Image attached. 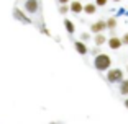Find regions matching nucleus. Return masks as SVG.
Returning <instances> with one entry per match:
<instances>
[{
	"mask_svg": "<svg viewBox=\"0 0 128 124\" xmlns=\"http://www.w3.org/2000/svg\"><path fill=\"white\" fill-rule=\"evenodd\" d=\"M64 26H66V31H68L69 34H74V31H76V25L71 21V20H64Z\"/></svg>",
	"mask_w": 128,
	"mask_h": 124,
	"instance_id": "12",
	"label": "nucleus"
},
{
	"mask_svg": "<svg viewBox=\"0 0 128 124\" xmlns=\"http://www.w3.org/2000/svg\"><path fill=\"white\" fill-rule=\"evenodd\" d=\"M94 67H95V70H98V72L108 70V69L112 67V59H110V56L105 54V52H98L94 59Z\"/></svg>",
	"mask_w": 128,
	"mask_h": 124,
	"instance_id": "1",
	"label": "nucleus"
},
{
	"mask_svg": "<svg viewBox=\"0 0 128 124\" xmlns=\"http://www.w3.org/2000/svg\"><path fill=\"white\" fill-rule=\"evenodd\" d=\"M125 108L128 109V98H126V100H125Z\"/></svg>",
	"mask_w": 128,
	"mask_h": 124,
	"instance_id": "19",
	"label": "nucleus"
},
{
	"mask_svg": "<svg viewBox=\"0 0 128 124\" xmlns=\"http://www.w3.org/2000/svg\"><path fill=\"white\" fill-rule=\"evenodd\" d=\"M126 72H128V67H126Z\"/></svg>",
	"mask_w": 128,
	"mask_h": 124,
	"instance_id": "22",
	"label": "nucleus"
},
{
	"mask_svg": "<svg viewBox=\"0 0 128 124\" xmlns=\"http://www.w3.org/2000/svg\"><path fill=\"white\" fill-rule=\"evenodd\" d=\"M74 47L80 56H86V54L89 52V47H87L86 42H82V41H74Z\"/></svg>",
	"mask_w": 128,
	"mask_h": 124,
	"instance_id": "7",
	"label": "nucleus"
},
{
	"mask_svg": "<svg viewBox=\"0 0 128 124\" xmlns=\"http://www.w3.org/2000/svg\"><path fill=\"white\" fill-rule=\"evenodd\" d=\"M59 3H61V5H68L69 0H59Z\"/></svg>",
	"mask_w": 128,
	"mask_h": 124,
	"instance_id": "18",
	"label": "nucleus"
},
{
	"mask_svg": "<svg viewBox=\"0 0 128 124\" xmlns=\"http://www.w3.org/2000/svg\"><path fill=\"white\" fill-rule=\"evenodd\" d=\"M23 8L26 10V13L34 15L40 11V0H25L23 2Z\"/></svg>",
	"mask_w": 128,
	"mask_h": 124,
	"instance_id": "3",
	"label": "nucleus"
},
{
	"mask_svg": "<svg viewBox=\"0 0 128 124\" xmlns=\"http://www.w3.org/2000/svg\"><path fill=\"white\" fill-rule=\"evenodd\" d=\"M105 26H107V30H115V28H117V18H115V16H110L108 20H107L105 21Z\"/></svg>",
	"mask_w": 128,
	"mask_h": 124,
	"instance_id": "11",
	"label": "nucleus"
},
{
	"mask_svg": "<svg viewBox=\"0 0 128 124\" xmlns=\"http://www.w3.org/2000/svg\"><path fill=\"white\" fill-rule=\"evenodd\" d=\"M120 93L128 96V80H125V79L120 82Z\"/></svg>",
	"mask_w": 128,
	"mask_h": 124,
	"instance_id": "13",
	"label": "nucleus"
},
{
	"mask_svg": "<svg viewBox=\"0 0 128 124\" xmlns=\"http://www.w3.org/2000/svg\"><path fill=\"white\" fill-rule=\"evenodd\" d=\"M112 2H122V0H112Z\"/></svg>",
	"mask_w": 128,
	"mask_h": 124,
	"instance_id": "20",
	"label": "nucleus"
},
{
	"mask_svg": "<svg viewBox=\"0 0 128 124\" xmlns=\"http://www.w3.org/2000/svg\"><path fill=\"white\" fill-rule=\"evenodd\" d=\"M94 42H95V46H102V44H105V42H107L105 34H104V33H98V34H95Z\"/></svg>",
	"mask_w": 128,
	"mask_h": 124,
	"instance_id": "10",
	"label": "nucleus"
},
{
	"mask_svg": "<svg viewBox=\"0 0 128 124\" xmlns=\"http://www.w3.org/2000/svg\"><path fill=\"white\" fill-rule=\"evenodd\" d=\"M13 16H15V18L18 20V21L25 23V25H30V23H31V18L25 15V13H23V10H20L18 7H16V8H13Z\"/></svg>",
	"mask_w": 128,
	"mask_h": 124,
	"instance_id": "5",
	"label": "nucleus"
},
{
	"mask_svg": "<svg viewBox=\"0 0 128 124\" xmlns=\"http://www.w3.org/2000/svg\"><path fill=\"white\" fill-rule=\"evenodd\" d=\"M89 38H90V34H89V33H86V31H84V33L82 34H80V41H89Z\"/></svg>",
	"mask_w": 128,
	"mask_h": 124,
	"instance_id": "15",
	"label": "nucleus"
},
{
	"mask_svg": "<svg viewBox=\"0 0 128 124\" xmlns=\"http://www.w3.org/2000/svg\"><path fill=\"white\" fill-rule=\"evenodd\" d=\"M125 74L122 69H108L107 70V82L108 83H120L123 80Z\"/></svg>",
	"mask_w": 128,
	"mask_h": 124,
	"instance_id": "2",
	"label": "nucleus"
},
{
	"mask_svg": "<svg viewBox=\"0 0 128 124\" xmlns=\"http://www.w3.org/2000/svg\"><path fill=\"white\" fill-rule=\"evenodd\" d=\"M82 11H84V13H87V15H94L95 11H97V7H95L94 3H86L82 7Z\"/></svg>",
	"mask_w": 128,
	"mask_h": 124,
	"instance_id": "9",
	"label": "nucleus"
},
{
	"mask_svg": "<svg viewBox=\"0 0 128 124\" xmlns=\"http://www.w3.org/2000/svg\"><path fill=\"white\" fill-rule=\"evenodd\" d=\"M107 30V26H105V21L104 20H97V21H94L90 25V31L94 34H98V33H104V31Z\"/></svg>",
	"mask_w": 128,
	"mask_h": 124,
	"instance_id": "4",
	"label": "nucleus"
},
{
	"mask_svg": "<svg viewBox=\"0 0 128 124\" xmlns=\"http://www.w3.org/2000/svg\"><path fill=\"white\" fill-rule=\"evenodd\" d=\"M107 44H108V47L110 49H115V51H117V49H120L122 46V39L120 38H117V36H110L108 39H107Z\"/></svg>",
	"mask_w": 128,
	"mask_h": 124,
	"instance_id": "6",
	"label": "nucleus"
},
{
	"mask_svg": "<svg viewBox=\"0 0 128 124\" xmlns=\"http://www.w3.org/2000/svg\"><path fill=\"white\" fill-rule=\"evenodd\" d=\"M122 44H125V46H128V33H125L123 36H122Z\"/></svg>",
	"mask_w": 128,
	"mask_h": 124,
	"instance_id": "17",
	"label": "nucleus"
},
{
	"mask_svg": "<svg viewBox=\"0 0 128 124\" xmlns=\"http://www.w3.org/2000/svg\"><path fill=\"white\" fill-rule=\"evenodd\" d=\"M68 7H69V10H71L72 13H80V11H82V7H84V5L80 3L79 0H76V2H72V3H69Z\"/></svg>",
	"mask_w": 128,
	"mask_h": 124,
	"instance_id": "8",
	"label": "nucleus"
},
{
	"mask_svg": "<svg viewBox=\"0 0 128 124\" xmlns=\"http://www.w3.org/2000/svg\"><path fill=\"white\" fill-rule=\"evenodd\" d=\"M107 3H108V0H95V2H94L95 7H105Z\"/></svg>",
	"mask_w": 128,
	"mask_h": 124,
	"instance_id": "14",
	"label": "nucleus"
},
{
	"mask_svg": "<svg viewBox=\"0 0 128 124\" xmlns=\"http://www.w3.org/2000/svg\"><path fill=\"white\" fill-rule=\"evenodd\" d=\"M59 11L64 15V13H68V11H69V7H68V5H59Z\"/></svg>",
	"mask_w": 128,
	"mask_h": 124,
	"instance_id": "16",
	"label": "nucleus"
},
{
	"mask_svg": "<svg viewBox=\"0 0 128 124\" xmlns=\"http://www.w3.org/2000/svg\"><path fill=\"white\" fill-rule=\"evenodd\" d=\"M51 124H61V123H51Z\"/></svg>",
	"mask_w": 128,
	"mask_h": 124,
	"instance_id": "21",
	"label": "nucleus"
}]
</instances>
